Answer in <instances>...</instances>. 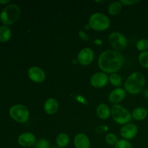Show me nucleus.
I'll use <instances>...</instances> for the list:
<instances>
[{
    "instance_id": "24",
    "label": "nucleus",
    "mask_w": 148,
    "mask_h": 148,
    "mask_svg": "<svg viewBox=\"0 0 148 148\" xmlns=\"http://www.w3.org/2000/svg\"><path fill=\"white\" fill-rule=\"evenodd\" d=\"M105 140L106 143L111 146H115L117 142H118V139H117L116 135H115L113 133H108V134H107L105 137Z\"/></svg>"
},
{
    "instance_id": "8",
    "label": "nucleus",
    "mask_w": 148,
    "mask_h": 148,
    "mask_svg": "<svg viewBox=\"0 0 148 148\" xmlns=\"http://www.w3.org/2000/svg\"><path fill=\"white\" fill-rule=\"evenodd\" d=\"M95 54L90 48H84L77 54V62L82 66H88L93 62Z\"/></svg>"
},
{
    "instance_id": "3",
    "label": "nucleus",
    "mask_w": 148,
    "mask_h": 148,
    "mask_svg": "<svg viewBox=\"0 0 148 148\" xmlns=\"http://www.w3.org/2000/svg\"><path fill=\"white\" fill-rule=\"evenodd\" d=\"M20 13L21 12L19 6L14 4H8L0 13V21L4 25H11L18 20Z\"/></svg>"
},
{
    "instance_id": "31",
    "label": "nucleus",
    "mask_w": 148,
    "mask_h": 148,
    "mask_svg": "<svg viewBox=\"0 0 148 148\" xmlns=\"http://www.w3.org/2000/svg\"><path fill=\"white\" fill-rule=\"evenodd\" d=\"M10 2V0H0V4H7Z\"/></svg>"
},
{
    "instance_id": "6",
    "label": "nucleus",
    "mask_w": 148,
    "mask_h": 148,
    "mask_svg": "<svg viewBox=\"0 0 148 148\" xmlns=\"http://www.w3.org/2000/svg\"><path fill=\"white\" fill-rule=\"evenodd\" d=\"M9 113L13 120L21 124L27 122L30 117L28 108L22 104H16L12 106L10 108Z\"/></svg>"
},
{
    "instance_id": "30",
    "label": "nucleus",
    "mask_w": 148,
    "mask_h": 148,
    "mask_svg": "<svg viewBox=\"0 0 148 148\" xmlns=\"http://www.w3.org/2000/svg\"><path fill=\"white\" fill-rule=\"evenodd\" d=\"M93 43L97 45H101L102 44V40L101 39H95V40H94Z\"/></svg>"
},
{
    "instance_id": "28",
    "label": "nucleus",
    "mask_w": 148,
    "mask_h": 148,
    "mask_svg": "<svg viewBox=\"0 0 148 148\" xmlns=\"http://www.w3.org/2000/svg\"><path fill=\"white\" fill-rule=\"evenodd\" d=\"M79 38L82 39L84 41H88V40H89V37H88V35H87L85 32L82 31V30H80V31L79 32Z\"/></svg>"
},
{
    "instance_id": "23",
    "label": "nucleus",
    "mask_w": 148,
    "mask_h": 148,
    "mask_svg": "<svg viewBox=\"0 0 148 148\" xmlns=\"http://www.w3.org/2000/svg\"><path fill=\"white\" fill-rule=\"evenodd\" d=\"M136 48L139 51L144 52L148 51V40L146 38L140 39L136 43Z\"/></svg>"
},
{
    "instance_id": "33",
    "label": "nucleus",
    "mask_w": 148,
    "mask_h": 148,
    "mask_svg": "<svg viewBox=\"0 0 148 148\" xmlns=\"http://www.w3.org/2000/svg\"><path fill=\"white\" fill-rule=\"evenodd\" d=\"M147 111H148V109H147Z\"/></svg>"
},
{
    "instance_id": "11",
    "label": "nucleus",
    "mask_w": 148,
    "mask_h": 148,
    "mask_svg": "<svg viewBox=\"0 0 148 148\" xmlns=\"http://www.w3.org/2000/svg\"><path fill=\"white\" fill-rule=\"evenodd\" d=\"M27 75L30 80L36 83H41L46 79V73L38 66H31L29 68Z\"/></svg>"
},
{
    "instance_id": "9",
    "label": "nucleus",
    "mask_w": 148,
    "mask_h": 148,
    "mask_svg": "<svg viewBox=\"0 0 148 148\" xmlns=\"http://www.w3.org/2000/svg\"><path fill=\"white\" fill-rule=\"evenodd\" d=\"M109 77L106 73L103 72H98L93 74L91 76L90 82V85L95 88H102L106 86L109 80Z\"/></svg>"
},
{
    "instance_id": "19",
    "label": "nucleus",
    "mask_w": 148,
    "mask_h": 148,
    "mask_svg": "<svg viewBox=\"0 0 148 148\" xmlns=\"http://www.w3.org/2000/svg\"><path fill=\"white\" fill-rule=\"evenodd\" d=\"M69 137L66 133H60L56 138V143L59 147H66L69 145Z\"/></svg>"
},
{
    "instance_id": "12",
    "label": "nucleus",
    "mask_w": 148,
    "mask_h": 148,
    "mask_svg": "<svg viewBox=\"0 0 148 148\" xmlns=\"http://www.w3.org/2000/svg\"><path fill=\"white\" fill-rule=\"evenodd\" d=\"M18 144L24 147H30L35 145L36 143V136L31 132H24L20 134L17 139Z\"/></svg>"
},
{
    "instance_id": "10",
    "label": "nucleus",
    "mask_w": 148,
    "mask_h": 148,
    "mask_svg": "<svg viewBox=\"0 0 148 148\" xmlns=\"http://www.w3.org/2000/svg\"><path fill=\"white\" fill-rule=\"evenodd\" d=\"M138 133V128L132 123H129L123 126L120 130V134L123 139L126 140H130L134 139Z\"/></svg>"
},
{
    "instance_id": "1",
    "label": "nucleus",
    "mask_w": 148,
    "mask_h": 148,
    "mask_svg": "<svg viewBox=\"0 0 148 148\" xmlns=\"http://www.w3.org/2000/svg\"><path fill=\"white\" fill-rule=\"evenodd\" d=\"M125 59L120 52L108 49L102 52L98 58V64L103 72L116 73L124 66Z\"/></svg>"
},
{
    "instance_id": "5",
    "label": "nucleus",
    "mask_w": 148,
    "mask_h": 148,
    "mask_svg": "<svg viewBox=\"0 0 148 148\" xmlns=\"http://www.w3.org/2000/svg\"><path fill=\"white\" fill-rule=\"evenodd\" d=\"M111 113L113 120L116 123L121 125L129 124L132 119V113H130L128 109L118 104L113 105L111 106Z\"/></svg>"
},
{
    "instance_id": "2",
    "label": "nucleus",
    "mask_w": 148,
    "mask_h": 148,
    "mask_svg": "<svg viewBox=\"0 0 148 148\" xmlns=\"http://www.w3.org/2000/svg\"><path fill=\"white\" fill-rule=\"evenodd\" d=\"M145 77L141 72H136L131 74L124 82L126 92L132 95L140 93L145 86Z\"/></svg>"
},
{
    "instance_id": "32",
    "label": "nucleus",
    "mask_w": 148,
    "mask_h": 148,
    "mask_svg": "<svg viewBox=\"0 0 148 148\" xmlns=\"http://www.w3.org/2000/svg\"><path fill=\"white\" fill-rule=\"evenodd\" d=\"M143 95L148 99V89H146L144 91V92H143Z\"/></svg>"
},
{
    "instance_id": "26",
    "label": "nucleus",
    "mask_w": 148,
    "mask_h": 148,
    "mask_svg": "<svg viewBox=\"0 0 148 148\" xmlns=\"http://www.w3.org/2000/svg\"><path fill=\"white\" fill-rule=\"evenodd\" d=\"M35 148H50V143L46 139H40L36 141L35 144Z\"/></svg>"
},
{
    "instance_id": "16",
    "label": "nucleus",
    "mask_w": 148,
    "mask_h": 148,
    "mask_svg": "<svg viewBox=\"0 0 148 148\" xmlns=\"http://www.w3.org/2000/svg\"><path fill=\"white\" fill-rule=\"evenodd\" d=\"M96 114L101 119H107L111 115V108L106 103H101L97 106Z\"/></svg>"
},
{
    "instance_id": "29",
    "label": "nucleus",
    "mask_w": 148,
    "mask_h": 148,
    "mask_svg": "<svg viewBox=\"0 0 148 148\" xmlns=\"http://www.w3.org/2000/svg\"><path fill=\"white\" fill-rule=\"evenodd\" d=\"M107 127H108L107 126H100V127H97L96 131L98 132V133H103L108 130V128H107Z\"/></svg>"
},
{
    "instance_id": "34",
    "label": "nucleus",
    "mask_w": 148,
    "mask_h": 148,
    "mask_svg": "<svg viewBox=\"0 0 148 148\" xmlns=\"http://www.w3.org/2000/svg\"><path fill=\"white\" fill-rule=\"evenodd\" d=\"M147 40H148V38H147Z\"/></svg>"
},
{
    "instance_id": "22",
    "label": "nucleus",
    "mask_w": 148,
    "mask_h": 148,
    "mask_svg": "<svg viewBox=\"0 0 148 148\" xmlns=\"http://www.w3.org/2000/svg\"><path fill=\"white\" fill-rule=\"evenodd\" d=\"M138 60L143 67L148 69V51L141 52L138 56Z\"/></svg>"
},
{
    "instance_id": "25",
    "label": "nucleus",
    "mask_w": 148,
    "mask_h": 148,
    "mask_svg": "<svg viewBox=\"0 0 148 148\" xmlns=\"http://www.w3.org/2000/svg\"><path fill=\"white\" fill-rule=\"evenodd\" d=\"M115 148H132V145L128 140L121 139V140H118L115 145Z\"/></svg>"
},
{
    "instance_id": "7",
    "label": "nucleus",
    "mask_w": 148,
    "mask_h": 148,
    "mask_svg": "<svg viewBox=\"0 0 148 148\" xmlns=\"http://www.w3.org/2000/svg\"><path fill=\"white\" fill-rule=\"evenodd\" d=\"M108 42L111 47L117 51L124 50L128 44L127 38L119 32L111 33L108 36Z\"/></svg>"
},
{
    "instance_id": "20",
    "label": "nucleus",
    "mask_w": 148,
    "mask_h": 148,
    "mask_svg": "<svg viewBox=\"0 0 148 148\" xmlns=\"http://www.w3.org/2000/svg\"><path fill=\"white\" fill-rule=\"evenodd\" d=\"M122 10V4L120 1H114L109 4L108 7V12L111 15H117Z\"/></svg>"
},
{
    "instance_id": "13",
    "label": "nucleus",
    "mask_w": 148,
    "mask_h": 148,
    "mask_svg": "<svg viewBox=\"0 0 148 148\" xmlns=\"http://www.w3.org/2000/svg\"><path fill=\"white\" fill-rule=\"evenodd\" d=\"M126 90L121 88H116L113 90L108 95V101L111 103L116 105L121 103L126 97Z\"/></svg>"
},
{
    "instance_id": "14",
    "label": "nucleus",
    "mask_w": 148,
    "mask_h": 148,
    "mask_svg": "<svg viewBox=\"0 0 148 148\" xmlns=\"http://www.w3.org/2000/svg\"><path fill=\"white\" fill-rule=\"evenodd\" d=\"M74 145L76 148H90V141L86 134L79 133L75 136L74 139Z\"/></svg>"
},
{
    "instance_id": "17",
    "label": "nucleus",
    "mask_w": 148,
    "mask_h": 148,
    "mask_svg": "<svg viewBox=\"0 0 148 148\" xmlns=\"http://www.w3.org/2000/svg\"><path fill=\"white\" fill-rule=\"evenodd\" d=\"M148 116V111L143 107H138L134 108L132 113V116L137 121H143Z\"/></svg>"
},
{
    "instance_id": "18",
    "label": "nucleus",
    "mask_w": 148,
    "mask_h": 148,
    "mask_svg": "<svg viewBox=\"0 0 148 148\" xmlns=\"http://www.w3.org/2000/svg\"><path fill=\"white\" fill-rule=\"evenodd\" d=\"M12 31L7 25L0 26V42L6 43L11 38Z\"/></svg>"
},
{
    "instance_id": "4",
    "label": "nucleus",
    "mask_w": 148,
    "mask_h": 148,
    "mask_svg": "<svg viewBox=\"0 0 148 148\" xmlns=\"http://www.w3.org/2000/svg\"><path fill=\"white\" fill-rule=\"evenodd\" d=\"M88 25L91 29L95 31H104L110 27L111 21L106 14L95 12L90 17Z\"/></svg>"
},
{
    "instance_id": "27",
    "label": "nucleus",
    "mask_w": 148,
    "mask_h": 148,
    "mask_svg": "<svg viewBox=\"0 0 148 148\" xmlns=\"http://www.w3.org/2000/svg\"><path fill=\"white\" fill-rule=\"evenodd\" d=\"M120 2L121 3L122 5L124 4L125 6H130L137 4V3L140 2V1H138V0H136V1H134V0H121V1H120Z\"/></svg>"
},
{
    "instance_id": "21",
    "label": "nucleus",
    "mask_w": 148,
    "mask_h": 148,
    "mask_svg": "<svg viewBox=\"0 0 148 148\" xmlns=\"http://www.w3.org/2000/svg\"><path fill=\"white\" fill-rule=\"evenodd\" d=\"M109 82L114 87H120L122 83V79H121V76L119 75H118L117 73H114L111 74V75L109 76Z\"/></svg>"
},
{
    "instance_id": "15",
    "label": "nucleus",
    "mask_w": 148,
    "mask_h": 148,
    "mask_svg": "<svg viewBox=\"0 0 148 148\" xmlns=\"http://www.w3.org/2000/svg\"><path fill=\"white\" fill-rule=\"evenodd\" d=\"M43 109L47 114L53 115L56 114L59 110V103L53 98H48L44 103Z\"/></svg>"
}]
</instances>
